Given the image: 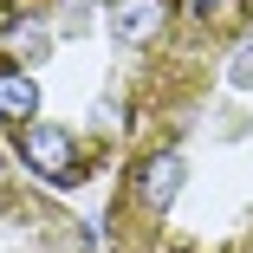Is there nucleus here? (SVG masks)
I'll return each instance as SVG.
<instances>
[{
    "label": "nucleus",
    "mask_w": 253,
    "mask_h": 253,
    "mask_svg": "<svg viewBox=\"0 0 253 253\" xmlns=\"http://www.w3.org/2000/svg\"><path fill=\"white\" fill-rule=\"evenodd\" d=\"M104 253H253V0H188L143 65Z\"/></svg>",
    "instance_id": "obj_1"
},
{
    "label": "nucleus",
    "mask_w": 253,
    "mask_h": 253,
    "mask_svg": "<svg viewBox=\"0 0 253 253\" xmlns=\"http://www.w3.org/2000/svg\"><path fill=\"white\" fill-rule=\"evenodd\" d=\"M188 0H0V136L52 195L111 188L143 65Z\"/></svg>",
    "instance_id": "obj_2"
},
{
    "label": "nucleus",
    "mask_w": 253,
    "mask_h": 253,
    "mask_svg": "<svg viewBox=\"0 0 253 253\" xmlns=\"http://www.w3.org/2000/svg\"><path fill=\"white\" fill-rule=\"evenodd\" d=\"M0 253H104L91 221L65 208V195L20 169L7 136H0Z\"/></svg>",
    "instance_id": "obj_3"
}]
</instances>
